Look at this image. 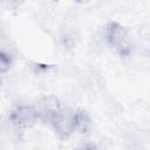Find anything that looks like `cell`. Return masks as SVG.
Returning a JSON list of instances; mask_svg holds the SVG:
<instances>
[{"mask_svg":"<svg viewBox=\"0 0 150 150\" xmlns=\"http://www.w3.org/2000/svg\"><path fill=\"white\" fill-rule=\"evenodd\" d=\"M104 40L107 45L121 56H129L132 52V41L129 32L118 23L111 22L105 26Z\"/></svg>","mask_w":150,"mask_h":150,"instance_id":"cell-1","label":"cell"},{"mask_svg":"<svg viewBox=\"0 0 150 150\" xmlns=\"http://www.w3.org/2000/svg\"><path fill=\"white\" fill-rule=\"evenodd\" d=\"M76 111L68 109V108H61L54 118L50 122V125L54 128L55 132L61 137V138H67L71 134L75 132V127H76Z\"/></svg>","mask_w":150,"mask_h":150,"instance_id":"cell-2","label":"cell"},{"mask_svg":"<svg viewBox=\"0 0 150 150\" xmlns=\"http://www.w3.org/2000/svg\"><path fill=\"white\" fill-rule=\"evenodd\" d=\"M8 120L16 129H25L33 127L38 122L39 115L35 107L19 105L11 112Z\"/></svg>","mask_w":150,"mask_h":150,"instance_id":"cell-3","label":"cell"},{"mask_svg":"<svg viewBox=\"0 0 150 150\" xmlns=\"http://www.w3.org/2000/svg\"><path fill=\"white\" fill-rule=\"evenodd\" d=\"M61 108H62V105H61L60 101L55 96H52V95L42 97L35 107L38 115H39V118L42 120L43 122L49 123V124H50L52 120L54 118V116L56 115V112Z\"/></svg>","mask_w":150,"mask_h":150,"instance_id":"cell-4","label":"cell"},{"mask_svg":"<svg viewBox=\"0 0 150 150\" xmlns=\"http://www.w3.org/2000/svg\"><path fill=\"white\" fill-rule=\"evenodd\" d=\"M11 64H12L11 55L8 53L0 50V74L6 73L11 68Z\"/></svg>","mask_w":150,"mask_h":150,"instance_id":"cell-5","label":"cell"},{"mask_svg":"<svg viewBox=\"0 0 150 150\" xmlns=\"http://www.w3.org/2000/svg\"><path fill=\"white\" fill-rule=\"evenodd\" d=\"M22 1H23V0H4V5L6 6V8L12 9V8L18 7Z\"/></svg>","mask_w":150,"mask_h":150,"instance_id":"cell-6","label":"cell"},{"mask_svg":"<svg viewBox=\"0 0 150 150\" xmlns=\"http://www.w3.org/2000/svg\"><path fill=\"white\" fill-rule=\"evenodd\" d=\"M77 2H87V1H89V0H76Z\"/></svg>","mask_w":150,"mask_h":150,"instance_id":"cell-7","label":"cell"}]
</instances>
